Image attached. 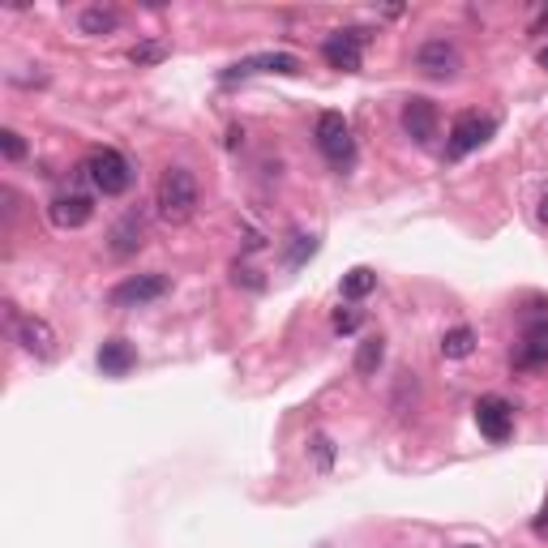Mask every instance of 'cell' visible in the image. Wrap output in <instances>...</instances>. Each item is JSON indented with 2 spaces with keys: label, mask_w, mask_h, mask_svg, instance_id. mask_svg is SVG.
Wrapping results in <instances>:
<instances>
[{
  "label": "cell",
  "mask_w": 548,
  "mask_h": 548,
  "mask_svg": "<svg viewBox=\"0 0 548 548\" xmlns=\"http://www.w3.org/2000/svg\"><path fill=\"white\" fill-rule=\"evenodd\" d=\"M172 56V43H163V39H142V43H133L129 48V60L137 69H150V65H159V60Z\"/></svg>",
  "instance_id": "19"
},
{
  "label": "cell",
  "mask_w": 548,
  "mask_h": 548,
  "mask_svg": "<svg viewBox=\"0 0 548 548\" xmlns=\"http://www.w3.org/2000/svg\"><path fill=\"white\" fill-rule=\"evenodd\" d=\"M377 287V274L369 266H356L343 274V300H364Z\"/></svg>",
  "instance_id": "20"
},
{
  "label": "cell",
  "mask_w": 548,
  "mask_h": 548,
  "mask_svg": "<svg viewBox=\"0 0 548 548\" xmlns=\"http://www.w3.org/2000/svg\"><path fill=\"white\" fill-rule=\"evenodd\" d=\"M540 69H548V48H540Z\"/></svg>",
  "instance_id": "27"
},
{
  "label": "cell",
  "mask_w": 548,
  "mask_h": 548,
  "mask_svg": "<svg viewBox=\"0 0 548 548\" xmlns=\"http://www.w3.org/2000/svg\"><path fill=\"white\" fill-rule=\"evenodd\" d=\"M382 360H386V339H382V334L360 339V347H356V373L360 377H373L377 369H382Z\"/></svg>",
  "instance_id": "17"
},
{
  "label": "cell",
  "mask_w": 548,
  "mask_h": 548,
  "mask_svg": "<svg viewBox=\"0 0 548 548\" xmlns=\"http://www.w3.org/2000/svg\"><path fill=\"white\" fill-rule=\"evenodd\" d=\"M463 548H476V544H463Z\"/></svg>",
  "instance_id": "28"
},
{
  "label": "cell",
  "mask_w": 548,
  "mask_h": 548,
  "mask_svg": "<svg viewBox=\"0 0 548 548\" xmlns=\"http://www.w3.org/2000/svg\"><path fill=\"white\" fill-rule=\"evenodd\" d=\"M167 292H172V279L159 270H150V274H133V279L116 283L108 300H112V309H142V304L163 300Z\"/></svg>",
  "instance_id": "5"
},
{
  "label": "cell",
  "mask_w": 548,
  "mask_h": 548,
  "mask_svg": "<svg viewBox=\"0 0 548 548\" xmlns=\"http://www.w3.org/2000/svg\"><path fill=\"white\" fill-rule=\"evenodd\" d=\"M133 364H137L133 343H125V339H108V343L99 347V369L108 373V377H125V373H133Z\"/></svg>",
  "instance_id": "15"
},
{
  "label": "cell",
  "mask_w": 548,
  "mask_h": 548,
  "mask_svg": "<svg viewBox=\"0 0 548 548\" xmlns=\"http://www.w3.org/2000/svg\"><path fill=\"white\" fill-rule=\"evenodd\" d=\"M112 253L116 257H133L137 249L146 245V223H142V215L137 210H129V215H120L116 223H112Z\"/></svg>",
  "instance_id": "14"
},
{
  "label": "cell",
  "mask_w": 548,
  "mask_h": 548,
  "mask_svg": "<svg viewBox=\"0 0 548 548\" xmlns=\"http://www.w3.org/2000/svg\"><path fill=\"white\" fill-rule=\"evenodd\" d=\"M116 26H120V13L112 5H90V9L78 13V30H82V35H90V39L112 35Z\"/></svg>",
  "instance_id": "16"
},
{
  "label": "cell",
  "mask_w": 548,
  "mask_h": 548,
  "mask_svg": "<svg viewBox=\"0 0 548 548\" xmlns=\"http://www.w3.org/2000/svg\"><path fill=\"white\" fill-rule=\"evenodd\" d=\"M476 424L489 441H506L510 429H514V407L501 399V394H484V399L476 403Z\"/></svg>",
  "instance_id": "12"
},
{
  "label": "cell",
  "mask_w": 548,
  "mask_h": 548,
  "mask_svg": "<svg viewBox=\"0 0 548 548\" xmlns=\"http://www.w3.org/2000/svg\"><path fill=\"white\" fill-rule=\"evenodd\" d=\"M253 73H287V78H296V73H304V60L292 56V52H262V56H245V60H236L232 69H223V82L253 78Z\"/></svg>",
  "instance_id": "9"
},
{
  "label": "cell",
  "mask_w": 548,
  "mask_h": 548,
  "mask_svg": "<svg viewBox=\"0 0 548 548\" xmlns=\"http://www.w3.org/2000/svg\"><path fill=\"white\" fill-rule=\"evenodd\" d=\"M86 176H90V185H95L103 197H120V193L133 189V176H137V172H133V163L120 155V150L103 146V150H95V155H90Z\"/></svg>",
  "instance_id": "2"
},
{
  "label": "cell",
  "mask_w": 548,
  "mask_h": 548,
  "mask_svg": "<svg viewBox=\"0 0 548 548\" xmlns=\"http://www.w3.org/2000/svg\"><path fill=\"white\" fill-rule=\"evenodd\" d=\"M536 536H548V501H544V510H540V519H536Z\"/></svg>",
  "instance_id": "25"
},
{
  "label": "cell",
  "mask_w": 548,
  "mask_h": 548,
  "mask_svg": "<svg viewBox=\"0 0 548 548\" xmlns=\"http://www.w3.org/2000/svg\"><path fill=\"white\" fill-rule=\"evenodd\" d=\"M317 150L326 155L330 167H352L356 163V137H352V125H347L339 112L317 116Z\"/></svg>",
  "instance_id": "4"
},
{
  "label": "cell",
  "mask_w": 548,
  "mask_h": 548,
  "mask_svg": "<svg viewBox=\"0 0 548 548\" xmlns=\"http://www.w3.org/2000/svg\"><path fill=\"white\" fill-rule=\"evenodd\" d=\"M197 210V180L189 167H167L155 185V215L163 223H189Z\"/></svg>",
  "instance_id": "1"
},
{
  "label": "cell",
  "mask_w": 548,
  "mask_h": 548,
  "mask_svg": "<svg viewBox=\"0 0 548 548\" xmlns=\"http://www.w3.org/2000/svg\"><path fill=\"white\" fill-rule=\"evenodd\" d=\"M0 150H5V159H9V163H22V159H26V142H22V133H18V129H0Z\"/></svg>",
  "instance_id": "21"
},
{
  "label": "cell",
  "mask_w": 548,
  "mask_h": 548,
  "mask_svg": "<svg viewBox=\"0 0 548 548\" xmlns=\"http://www.w3.org/2000/svg\"><path fill=\"white\" fill-rule=\"evenodd\" d=\"M360 326V313L356 309H339V313H334V330H339V334H352Z\"/></svg>",
  "instance_id": "23"
},
{
  "label": "cell",
  "mask_w": 548,
  "mask_h": 548,
  "mask_svg": "<svg viewBox=\"0 0 548 548\" xmlns=\"http://www.w3.org/2000/svg\"><path fill=\"white\" fill-rule=\"evenodd\" d=\"M48 219L56 227H65V232H78V227H86L95 219V202H90L86 193H56L52 206H48Z\"/></svg>",
  "instance_id": "13"
},
{
  "label": "cell",
  "mask_w": 548,
  "mask_h": 548,
  "mask_svg": "<svg viewBox=\"0 0 548 548\" xmlns=\"http://www.w3.org/2000/svg\"><path fill=\"white\" fill-rule=\"evenodd\" d=\"M416 69L424 73V78L446 82V78H454V73H459V48H454L450 39L420 43V48H416Z\"/></svg>",
  "instance_id": "10"
},
{
  "label": "cell",
  "mask_w": 548,
  "mask_h": 548,
  "mask_svg": "<svg viewBox=\"0 0 548 548\" xmlns=\"http://www.w3.org/2000/svg\"><path fill=\"white\" fill-rule=\"evenodd\" d=\"M313 454H317V467L330 471V463H334V441H330L326 433H317V437H313Z\"/></svg>",
  "instance_id": "22"
},
{
  "label": "cell",
  "mask_w": 548,
  "mask_h": 548,
  "mask_svg": "<svg viewBox=\"0 0 548 548\" xmlns=\"http://www.w3.org/2000/svg\"><path fill=\"white\" fill-rule=\"evenodd\" d=\"M497 133V120L493 116H480V112H463L459 120L450 125V155H471V150H480L489 137Z\"/></svg>",
  "instance_id": "8"
},
{
  "label": "cell",
  "mask_w": 548,
  "mask_h": 548,
  "mask_svg": "<svg viewBox=\"0 0 548 548\" xmlns=\"http://www.w3.org/2000/svg\"><path fill=\"white\" fill-rule=\"evenodd\" d=\"M536 219H540V227H548V193L540 197V206H536Z\"/></svg>",
  "instance_id": "26"
},
{
  "label": "cell",
  "mask_w": 548,
  "mask_h": 548,
  "mask_svg": "<svg viewBox=\"0 0 548 548\" xmlns=\"http://www.w3.org/2000/svg\"><path fill=\"white\" fill-rule=\"evenodd\" d=\"M364 43H369V30H334L322 43V56L330 69H343V73H360V60H364Z\"/></svg>",
  "instance_id": "7"
},
{
  "label": "cell",
  "mask_w": 548,
  "mask_h": 548,
  "mask_svg": "<svg viewBox=\"0 0 548 548\" xmlns=\"http://www.w3.org/2000/svg\"><path fill=\"white\" fill-rule=\"evenodd\" d=\"M399 120H403V133H407L416 146H429L433 137H437V103H433V99L411 95V99L403 103Z\"/></svg>",
  "instance_id": "11"
},
{
  "label": "cell",
  "mask_w": 548,
  "mask_h": 548,
  "mask_svg": "<svg viewBox=\"0 0 548 548\" xmlns=\"http://www.w3.org/2000/svg\"><path fill=\"white\" fill-rule=\"evenodd\" d=\"M317 253V240L313 236H296V249H292V266H300L304 257H313Z\"/></svg>",
  "instance_id": "24"
},
{
  "label": "cell",
  "mask_w": 548,
  "mask_h": 548,
  "mask_svg": "<svg viewBox=\"0 0 548 548\" xmlns=\"http://www.w3.org/2000/svg\"><path fill=\"white\" fill-rule=\"evenodd\" d=\"M471 352H476V330L471 326H454L441 334V356L446 360H467Z\"/></svg>",
  "instance_id": "18"
},
{
  "label": "cell",
  "mask_w": 548,
  "mask_h": 548,
  "mask_svg": "<svg viewBox=\"0 0 548 548\" xmlns=\"http://www.w3.org/2000/svg\"><path fill=\"white\" fill-rule=\"evenodd\" d=\"M9 330H13V343H18L26 356H35V360H56L60 339H56V330H52L48 317H35V313L18 317V313H13V304H9Z\"/></svg>",
  "instance_id": "3"
},
{
  "label": "cell",
  "mask_w": 548,
  "mask_h": 548,
  "mask_svg": "<svg viewBox=\"0 0 548 548\" xmlns=\"http://www.w3.org/2000/svg\"><path fill=\"white\" fill-rule=\"evenodd\" d=\"M544 364H548V309L527 317L523 339L514 347V369L531 373V369H544Z\"/></svg>",
  "instance_id": "6"
}]
</instances>
